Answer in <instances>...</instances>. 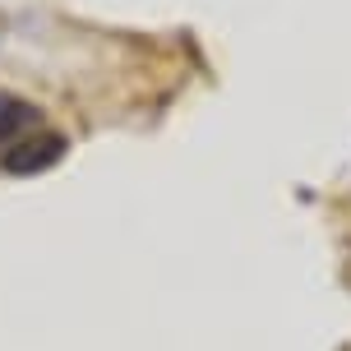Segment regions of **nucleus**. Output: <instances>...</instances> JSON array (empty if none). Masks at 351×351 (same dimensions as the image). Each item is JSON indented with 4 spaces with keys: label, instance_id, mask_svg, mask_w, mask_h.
Listing matches in <instances>:
<instances>
[{
    "label": "nucleus",
    "instance_id": "obj_1",
    "mask_svg": "<svg viewBox=\"0 0 351 351\" xmlns=\"http://www.w3.org/2000/svg\"><path fill=\"white\" fill-rule=\"evenodd\" d=\"M70 153V139L60 134V130H33V134H23L14 139L10 148H0V171L10 176H37V171H51L56 162Z\"/></svg>",
    "mask_w": 351,
    "mask_h": 351
},
{
    "label": "nucleus",
    "instance_id": "obj_2",
    "mask_svg": "<svg viewBox=\"0 0 351 351\" xmlns=\"http://www.w3.org/2000/svg\"><path fill=\"white\" fill-rule=\"evenodd\" d=\"M33 130H42V111H37L28 97L0 88V148H10L14 139L33 134Z\"/></svg>",
    "mask_w": 351,
    "mask_h": 351
}]
</instances>
